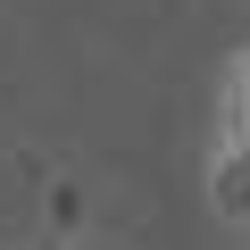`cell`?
I'll return each mask as SVG.
<instances>
[{
    "instance_id": "1",
    "label": "cell",
    "mask_w": 250,
    "mask_h": 250,
    "mask_svg": "<svg viewBox=\"0 0 250 250\" xmlns=\"http://www.w3.org/2000/svg\"><path fill=\"white\" fill-rule=\"evenodd\" d=\"M200 184H208V208H217L225 225H250V42H233L225 67H217Z\"/></svg>"
}]
</instances>
